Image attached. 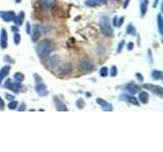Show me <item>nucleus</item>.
I'll use <instances>...</instances> for the list:
<instances>
[{
	"instance_id": "nucleus-1",
	"label": "nucleus",
	"mask_w": 163,
	"mask_h": 152,
	"mask_svg": "<svg viewBox=\"0 0 163 152\" xmlns=\"http://www.w3.org/2000/svg\"><path fill=\"white\" fill-rule=\"evenodd\" d=\"M55 45L51 40L45 39L41 41L36 47V53L40 58H46L54 51Z\"/></svg>"
},
{
	"instance_id": "nucleus-2",
	"label": "nucleus",
	"mask_w": 163,
	"mask_h": 152,
	"mask_svg": "<svg viewBox=\"0 0 163 152\" xmlns=\"http://www.w3.org/2000/svg\"><path fill=\"white\" fill-rule=\"evenodd\" d=\"M33 76H34V80H35V89L37 94L39 97H46L49 91H48V88H47V85L44 83L43 78L37 73H34Z\"/></svg>"
},
{
	"instance_id": "nucleus-3",
	"label": "nucleus",
	"mask_w": 163,
	"mask_h": 152,
	"mask_svg": "<svg viewBox=\"0 0 163 152\" xmlns=\"http://www.w3.org/2000/svg\"><path fill=\"white\" fill-rule=\"evenodd\" d=\"M99 27L101 33L105 37H112L113 36V29H112L110 21H109L108 16L106 15H102L99 19Z\"/></svg>"
},
{
	"instance_id": "nucleus-4",
	"label": "nucleus",
	"mask_w": 163,
	"mask_h": 152,
	"mask_svg": "<svg viewBox=\"0 0 163 152\" xmlns=\"http://www.w3.org/2000/svg\"><path fill=\"white\" fill-rule=\"evenodd\" d=\"M3 86H4V88L11 90L13 94H20L21 91H23L24 89H26V88H24V86L21 82H17V81L13 82L11 79H9V78L5 80Z\"/></svg>"
},
{
	"instance_id": "nucleus-5",
	"label": "nucleus",
	"mask_w": 163,
	"mask_h": 152,
	"mask_svg": "<svg viewBox=\"0 0 163 152\" xmlns=\"http://www.w3.org/2000/svg\"><path fill=\"white\" fill-rule=\"evenodd\" d=\"M94 69V63L90 59H84L79 63V70L83 73L92 72Z\"/></svg>"
},
{
	"instance_id": "nucleus-6",
	"label": "nucleus",
	"mask_w": 163,
	"mask_h": 152,
	"mask_svg": "<svg viewBox=\"0 0 163 152\" xmlns=\"http://www.w3.org/2000/svg\"><path fill=\"white\" fill-rule=\"evenodd\" d=\"M143 88H145L146 90L151 91L152 94H154L156 95H158L159 97H163V87L160 85H154V84H144Z\"/></svg>"
},
{
	"instance_id": "nucleus-7",
	"label": "nucleus",
	"mask_w": 163,
	"mask_h": 152,
	"mask_svg": "<svg viewBox=\"0 0 163 152\" xmlns=\"http://www.w3.org/2000/svg\"><path fill=\"white\" fill-rule=\"evenodd\" d=\"M38 3L43 8L53 10L57 5V0H38Z\"/></svg>"
},
{
	"instance_id": "nucleus-8",
	"label": "nucleus",
	"mask_w": 163,
	"mask_h": 152,
	"mask_svg": "<svg viewBox=\"0 0 163 152\" xmlns=\"http://www.w3.org/2000/svg\"><path fill=\"white\" fill-rule=\"evenodd\" d=\"M124 89H125V91L128 92V94L135 95V94H137L138 92L141 91V86L136 84L135 82H130L124 86Z\"/></svg>"
},
{
	"instance_id": "nucleus-9",
	"label": "nucleus",
	"mask_w": 163,
	"mask_h": 152,
	"mask_svg": "<svg viewBox=\"0 0 163 152\" xmlns=\"http://www.w3.org/2000/svg\"><path fill=\"white\" fill-rule=\"evenodd\" d=\"M15 16L14 11L12 10H8V11H0V18L5 21V23H10V21L13 20V18Z\"/></svg>"
},
{
	"instance_id": "nucleus-10",
	"label": "nucleus",
	"mask_w": 163,
	"mask_h": 152,
	"mask_svg": "<svg viewBox=\"0 0 163 152\" xmlns=\"http://www.w3.org/2000/svg\"><path fill=\"white\" fill-rule=\"evenodd\" d=\"M0 47L2 49L8 47V35L5 29H1L0 30Z\"/></svg>"
},
{
	"instance_id": "nucleus-11",
	"label": "nucleus",
	"mask_w": 163,
	"mask_h": 152,
	"mask_svg": "<svg viewBox=\"0 0 163 152\" xmlns=\"http://www.w3.org/2000/svg\"><path fill=\"white\" fill-rule=\"evenodd\" d=\"M60 64V57L58 55H53L48 60V68L50 69H55Z\"/></svg>"
},
{
	"instance_id": "nucleus-12",
	"label": "nucleus",
	"mask_w": 163,
	"mask_h": 152,
	"mask_svg": "<svg viewBox=\"0 0 163 152\" xmlns=\"http://www.w3.org/2000/svg\"><path fill=\"white\" fill-rule=\"evenodd\" d=\"M96 102H97V104H99L100 107L102 108V110L105 111H111L112 110H113V107H112V104H109L108 101H106L105 100H103V98H101V97L97 98Z\"/></svg>"
},
{
	"instance_id": "nucleus-13",
	"label": "nucleus",
	"mask_w": 163,
	"mask_h": 152,
	"mask_svg": "<svg viewBox=\"0 0 163 152\" xmlns=\"http://www.w3.org/2000/svg\"><path fill=\"white\" fill-rule=\"evenodd\" d=\"M53 101H54L55 108L57 111H68V108L66 105H65V104H63V101H62L61 100H59V97H57L56 95L53 97Z\"/></svg>"
},
{
	"instance_id": "nucleus-14",
	"label": "nucleus",
	"mask_w": 163,
	"mask_h": 152,
	"mask_svg": "<svg viewBox=\"0 0 163 152\" xmlns=\"http://www.w3.org/2000/svg\"><path fill=\"white\" fill-rule=\"evenodd\" d=\"M31 36H32V42L33 43H37L38 40L41 37V30H40V27L38 24H35V26L32 27V32H31Z\"/></svg>"
},
{
	"instance_id": "nucleus-15",
	"label": "nucleus",
	"mask_w": 163,
	"mask_h": 152,
	"mask_svg": "<svg viewBox=\"0 0 163 152\" xmlns=\"http://www.w3.org/2000/svg\"><path fill=\"white\" fill-rule=\"evenodd\" d=\"M59 74H62V75H66V74L70 73L71 70H73V66H71L70 63H65L63 65H60L59 64Z\"/></svg>"
},
{
	"instance_id": "nucleus-16",
	"label": "nucleus",
	"mask_w": 163,
	"mask_h": 152,
	"mask_svg": "<svg viewBox=\"0 0 163 152\" xmlns=\"http://www.w3.org/2000/svg\"><path fill=\"white\" fill-rule=\"evenodd\" d=\"M11 70V66L10 65H5V66H3L1 69H0V84L2 83L3 79H5L6 77L8 76L9 72H10Z\"/></svg>"
},
{
	"instance_id": "nucleus-17",
	"label": "nucleus",
	"mask_w": 163,
	"mask_h": 152,
	"mask_svg": "<svg viewBox=\"0 0 163 152\" xmlns=\"http://www.w3.org/2000/svg\"><path fill=\"white\" fill-rule=\"evenodd\" d=\"M139 94V97H138V101H139L141 104H147L149 102V94L147 92L146 90H141L140 92H138Z\"/></svg>"
},
{
	"instance_id": "nucleus-18",
	"label": "nucleus",
	"mask_w": 163,
	"mask_h": 152,
	"mask_svg": "<svg viewBox=\"0 0 163 152\" xmlns=\"http://www.w3.org/2000/svg\"><path fill=\"white\" fill-rule=\"evenodd\" d=\"M25 17H26L25 12L21 11L17 15L15 14V16H14L13 20H12V21L15 23V26H17V27H21V26H23V23H24V21H25Z\"/></svg>"
},
{
	"instance_id": "nucleus-19",
	"label": "nucleus",
	"mask_w": 163,
	"mask_h": 152,
	"mask_svg": "<svg viewBox=\"0 0 163 152\" xmlns=\"http://www.w3.org/2000/svg\"><path fill=\"white\" fill-rule=\"evenodd\" d=\"M148 12V0H142L140 4V13L141 17H145V15Z\"/></svg>"
},
{
	"instance_id": "nucleus-20",
	"label": "nucleus",
	"mask_w": 163,
	"mask_h": 152,
	"mask_svg": "<svg viewBox=\"0 0 163 152\" xmlns=\"http://www.w3.org/2000/svg\"><path fill=\"white\" fill-rule=\"evenodd\" d=\"M162 76H163L162 71L157 70V69L152 70V72H151L152 79H154V80H160V79H162Z\"/></svg>"
},
{
	"instance_id": "nucleus-21",
	"label": "nucleus",
	"mask_w": 163,
	"mask_h": 152,
	"mask_svg": "<svg viewBox=\"0 0 163 152\" xmlns=\"http://www.w3.org/2000/svg\"><path fill=\"white\" fill-rule=\"evenodd\" d=\"M125 32H127V35H130V36H137V30H136V27H134L133 23L127 24V30H125Z\"/></svg>"
},
{
	"instance_id": "nucleus-22",
	"label": "nucleus",
	"mask_w": 163,
	"mask_h": 152,
	"mask_svg": "<svg viewBox=\"0 0 163 152\" xmlns=\"http://www.w3.org/2000/svg\"><path fill=\"white\" fill-rule=\"evenodd\" d=\"M157 24H158L159 34L162 35V34H163V23H162V14L161 13H159L157 15Z\"/></svg>"
},
{
	"instance_id": "nucleus-23",
	"label": "nucleus",
	"mask_w": 163,
	"mask_h": 152,
	"mask_svg": "<svg viewBox=\"0 0 163 152\" xmlns=\"http://www.w3.org/2000/svg\"><path fill=\"white\" fill-rule=\"evenodd\" d=\"M13 79L17 82H21V83L25 80V75L21 72H15L14 75H13Z\"/></svg>"
},
{
	"instance_id": "nucleus-24",
	"label": "nucleus",
	"mask_w": 163,
	"mask_h": 152,
	"mask_svg": "<svg viewBox=\"0 0 163 152\" xmlns=\"http://www.w3.org/2000/svg\"><path fill=\"white\" fill-rule=\"evenodd\" d=\"M18 107V101H10L8 102V105H7V108H9V110H11V111H14V110H17Z\"/></svg>"
},
{
	"instance_id": "nucleus-25",
	"label": "nucleus",
	"mask_w": 163,
	"mask_h": 152,
	"mask_svg": "<svg viewBox=\"0 0 163 152\" xmlns=\"http://www.w3.org/2000/svg\"><path fill=\"white\" fill-rule=\"evenodd\" d=\"M100 76L101 77H107L108 76V74H109V70H108V68L106 67V66H103L101 67V69H100Z\"/></svg>"
},
{
	"instance_id": "nucleus-26",
	"label": "nucleus",
	"mask_w": 163,
	"mask_h": 152,
	"mask_svg": "<svg viewBox=\"0 0 163 152\" xmlns=\"http://www.w3.org/2000/svg\"><path fill=\"white\" fill-rule=\"evenodd\" d=\"M127 102H130V104H135V105H140V101H138V98L136 97H134V95H130V97H128Z\"/></svg>"
},
{
	"instance_id": "nucleus-27",
	"label": "nucleus",
	"mask_w": 163,
	"mask_h": 152,
	"mask_svg": "<svg viewBox=\"0 0 163 152\" xmlns=\"http://www.w3.org/2000/svg\"><path fill=\"white\" fill-rule=\"evenodd\" d=\"M85 4H86L88 7H96L99 3L97 2L96 0H86V1H85Z\"/></svg>"
},
{
	"instance_id": "nucleus-28",
	"label": "nucleus",
	"mask_w": 163,
	"mask_h": 152,
	"mask_svg": "<svg viewBox=\"0 0 163 152\" xmlns=\"http://www.w3.org/2000/svg\"><path fill=\"white\" fill-rule=\"evenodd\" d=\"M21 35H20V33H14L13 34V43H14V45H17L18 46L21 44Z\"/></svg>"
},
{
	"instance_id": "nucleus-29",
	"label": "nucleus",
	"mask_w": 163,
	"mask_h": 152,
	"mask_svg": "<svg viewBox=\"0 0 163 152\" xmlns=\"http://www.w3.org/2000/svg\"><path fill=\"white\" fill-rule=\"evenodd\" d=\"M77 108H80V110H82V108H84L85 107H86V101H85L83 98H79V100L77 101Z\"/></svg>"
},
{
	"instance_id": "nucleus-30",
	"label": "nucleus",
	"mask_w": 163,
	"mask_h": 152,
	"mask_svg": "<svg viewBox=\"0 0 163 152\" xmlns=\"http://www.w3.org/2000/svg\"><path fill=\"white\" fill-rule=\"evenodd\" d=\"M124 47H125V41H124V40H122V41L119 42V44H118V46H117V51H116L117 54L121 53Z\"/></svg>"
},
{
	"instance_id": "nucleus-31",
	"label": "nucleus",
	"mask_w": 163,
	"mask_h": 152,
	"mask_svg": "<svg viewBox=\"0 0 163 152\" xmlns=\"http://www.w3.org/2000/svg\"><path fill=\"white\" fill-rule=\"evenodd\" d=\"M117 73H118L117 67L115 66V65H113V66L111 67V70H110V76L111 77H115L117 75Z\"/></svg>"
},
{
	"instance_id": "nucleus-32",
	"label": "nucleus",
	"mask_w": 163,
	"mask_h": 152,
	"mask_svg": "<svg viewBox=\"0 0 163 152\" xmlns=\"http://www.w3.org/2000/svg\"><path fill=\"white\" fill-rule=\"evenodd\" d=\"M17 110L18 111H26V110H27V104H25V102H21V104H18V107H17Z\"/></svg>"
},
{
	"instance_id": "nucleus-33",
	"label": "nucleus",
	"mask_w": 163,
	"mask_h": 152,
	"mask_svg": "<svg viewBox=\"0 0 163 152\" xmlns=\"http://www.w3.org/2000/svg\"><path fill=\"white\" fill-rule=\"evenodd\" d=\"M4 61L5 62H9V65L10 64H13L14 63V60H12V58L10 57V56H8V55H5L4 56Z\"/></svg>"
},
{
	"instance_id": "nucleus-34",
	"label": "nucleus",
	"mask_w": 163,
	"mask_h": 152,
	"mask_svg": "<svg viewBox=\"0 0 163 152\" xmlns=\"http://www.w3.org/2000/svg\"><path fill=\"white\" fill-rule=\"evenodd\" d=\"M31 32H32V27H31V23L28 21L26 23V33L28 35H31Z\"/></svg>"
},
{
	"instance_id": "nucleus-35",
	"label": "nucleus",
	"mask_w": 163,
	"mask_h": 152,
	"mask_svg": "<svg viewBox=\"0 0 163 152\" xmlns=\"http://www.w3.org/2000/svg\"><path fill=\"white\" fill-rule=\"evenodd\" d=\"M136 78H137V80L139 82H143L144 81V77L142 75V73H140V72H137L136 73Z\"/></svg>"
},
{
	"instance_id": "nucleus-36",
	"label": "nucleus",
	"mask_w": 163,
	"mask_h": 152,
	"mask_svg": "<svg viewBox=\"0 0 163 152\" xmlns=\"http://www.w3.org/2000/svg\"><path fill=\"white\" fill-rule=\"evenodd\" d=\"M134 48H135L134 42H130V43H128V44L127 45V51H133Z\"/></svg>"
},
{
	"instance_id": "nucleus-37",
	"label": "nucleus",
	"mask_w": 163,
	"mask_h": 152,
	"mask_svg": "<svg viewBox=\"0 0 163 152\" xmlns=\"http://www.w3.org/2000/svg\"><path fill=\"white\" fill-rule=\"evenodd\" d=\"M147 53H148L149 62L152 64V63H153V55H152V50H151V49H148V52H147Z\"/></svg>"
},
{
	"instance_id": "nucleus-38",
	"label": "nucleus",
	"mask_w": 163,
	"mask_h": 152,
	"mask_svg": "<svg viewBox=\"0 0 163 152\" xmlns=\"http://www.w3.org/2000/svg\"><path fill=\"white\" fill-rule=\"evenodd\" d=\"M5 108V102L2 100V97H0V111H4Z\"/></svg>"
},
{
	"instance_id": "nucleus-39",
	"label": "nucleus",
	"mask_w": 163,
	"mask_h": 152,
	"mask_svg": "<svg viewBox=\"0 0 163 152\" xmlns=\"http://www.w3.org/2000/svg\"><path fill=\"white\" fill-rule=\"evenodd\" d=\"M124 23V17L122 16V17H119L118 18V21H117V27H120L122 24H123Z\"/></svg>"
},
{
	"instance_id": "nucleus-40",
	"label": "nucleus",
	"mask_w": 163,
	"mask_h": 152,
	"mask_svg": "<svg viewBox=\"0 0 163 152\" xmlns=\"http://www.w3.org/2000/svg\"><path fill=\"white\" fill-rule=\"evenodd\" d=\"M117 21H118V16L117 15H115L113 17V19H112V24H113V27H117Z\"/></svg>"
},
{
	"instance_id": "nucleus-41",
	"label": "nucleus",
	"mask_w": 163,
	"mask_h": 152,
	"mask_svg": "<svg viewBox=\"0 0 163 152\" xmlns=\"http://www.w3.org/2000/svg\"><path fill=\"white\" fill-rule=\"evenodd\" d=\"M5 97H6V100H7V101H12V100H14V95H11V94H6Z\"/></svg>"
},
{
	"instance_id": "nucleus-42",
	"label": "nucleus",
	"mask_w": 163,
	"mask_h": 152,
	"mask_svg": "<svg viewBox=\"0 0 163 152\" xmlns=\"http://www.w3.org/2000/svg\"><path fill=\"white\" fill-rule=\"evenodd\" d=\"M11 30L13 33H18V27H17V26H12L11 27Z\"/></svg>"
},
{
	"instance_id": "nucleus-43",
	"label": "nucleus",
	"mask_w": 163,
	"mask_h": 152,
	"mask_svg": "<svg viewBox=\"0 0 163 152\" xmlns=\"http://www.w3.org/2000/svg\"><path fill=\"white\" fill-rule=\"evenodd\" d=\"M158 4H159V0H154V1H153V7L154 8L157 7Z\"/></svg>"
},
{
	"instance_id": "nucleus-44",
	"label": "nucleus",
	"mask_w": 163,
	"mask_h": 152,
	"mask_svg": "<svg viewBox=\"0 0 163 152\" xmlns=\"http://www.w3.org/2000/svg\"><path fill=\"white\" fill-rule=\"evenodd\" d=\"M130 1H131V0H125V2H124V4L122 5V7H123L124 9L127 8V5L130 4Z\"/></svg>"
},
{
	"instance_id": "nucleus-45",
	"label": "nucleus",
	"mask_w": 163,
	"mask_h": 152,
	"mask_svg": "<svg viewBox=\"0 0 163 152\" xmlns=\"http://www.w3.org/2000/svg\"><path fill=\"white\" fill-rule=\"evenodd\" d=\"M98 3H102V4H107V0H96Z\"/></svg>"
},
{
	"instance_id": "nucleus-46",
	"label": "nucleus",
	"mask_w": 163,
	"mask_h": 152,
	"mask_svg": "<svg viewBox=\"0 0 163 152\" xmlns=\"http://www.w3.org/2000/svg\"><path fill=\"white\" fill-rule=\"evenodd\" d=\"M86 95H87V97H92V94H91L90 92H87Z\"/></svg>"
},
{
	"instance_id": "nucleus-47",
	"label": "nucleus",
	"mask_w": 163,
	"mask_h": 152,
	"mask_svg": "<svg viewBox=\"0 0 163 152\" xmlns=\"http://www.w3.org/2000/svg\"><path fill=\"white\" fill-rule=\"evenodd\" d=\"M14 1H15V3H21L23 0H14Z\"/></svg>"
}]
</instances>
